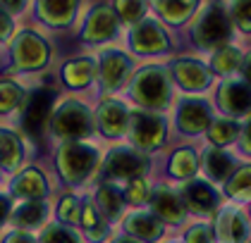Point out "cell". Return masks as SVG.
Here are the masks:
<instances>
[{"mask_svg":"<svg viewBox=\"0 0 251 243\" xmlns=\"http://www.w3.org/2000/svg\"><path fill=\"white\" fill-rule=\"evenodd\" d=\"M50 127H53V133L60 136V138L79 141V138L91 136L94 114L79 100H65V103L58 105V110L50 114Z\"/></svg>","mask_w":251,"mask_h":243,"instance_id":"3957f363","label":"cell"},{"mask_svg":"<svg viewBox=\"0 0 251 243\" xmlns=\"http://www.w3.org/2000/svg\"><path fill=\"white\" fill-rule=\"evenodd\" d=\"M79 222L84 226L86 236L91 239V243H100L103 236L108 234V226H105V222H103V217H100V212L96 210L94 203H86L84 205L81 215H79Z\"/></svg>","mask_w":251,"mask_h":243,"instance_id":"484cf974","label":"cell"},{"mask_svg":"<svg viewBox=\"0 0 251 243\" xmlns=\"http://www.w3.org/2000/svg\"><path fill=\"white\" fill-rule=\"evenodd\" d=\"M50 108H53V93L50 91H36L26 98L24 112H22V127L29 133H41L43 127L50 119Z\"/></svg>","mask_w":251,"mask_h":243,"instance_id":"30bf717a","label":"cell"},{"mask_svg":"<svg viewBox=\"0 0 251 243\" xmlns=\"http://www.w3.org/2000/svg\"><path fill=\"white\" fill-rule=\"evenodd\" d=\"M41 243H79V241H77V236H75L70 229L53 224V226H48V229L43 231Z\"/></svg>","mask_w":251,"mask_h":243,"instance_id":"d590c367","label":"cell"},{"mask_svg":"<svg viewBox=\"0 0 251 243\" xmlns=\"http://www.w3.org/2000/svg\"><path fill=\"white\" fill-rule=\"evenodd\" d=\"M24 93L22 86H17L15 81H0V114L15 110L17 105H22Z\"/></svg>","mask_w":251,"mask_h":243,"instance_id":"d6a6232c","label":"cell"},{"mask_svg":"<svg viewBox=\"0 0 251 243\" xmlns=\"http://www.w3.org/2000/svg\"><path fill=\"white\" fill-rule=\"evenodd\" d=\"M125 229L134 236L139 243H153L163 236V222L155 217L153 212H134L127 217Z\"/></svg>","mask_w":251,"mask_h":243,"instance_id":"ac0fdd59","label":"cell"},{"mask_svg":"<svg viewBox=\"0 0 251 243\" xmlns=\"http://www.w3.org/2000/svg\"><path fill=\"white\" fill-rule=\"evenodd\" d=\"M46 203L43 200H26V203H20L10 212V220L12 224L17 226H39L43 220H46Z\"/></svg>","mask_w":251,"mask_h":243,"instance_id":"603a6c76","label":"cell"},{"mask_svg":"<svg viewBox=\"0 0 251 243\" xmlns=\"http://www.w3.org/2000/svg\"><path fill=\"white\" fill-rule=\"evenodd\" d=\"M237 136H239V124L234 119H218V122H211V127H208V138L220 150L230 146Z\"/></svg>","mask_w":251,"mask_h":243,"instance_id":"f1b7e54d","label":"cell"},{"mask_svg":"<svg viewBox=\"0 0 251 243\" xmlns=\"http://www.w3.org/2000/svg\"><path fill=\"white\" fill-rule=\"evenodd\" d=\"M129 93L144 108V112L163 110L170 103V74L163 67H144L139 69L129 84Z\"/></svg>","mask_w":251,"mask_h":243,"instance_id":"6da1fadb","label":"cell"},{"mask_svg":"<svg viewBox=\"0 0 251 243\" xmlns=\"http://www.w3.org/2000/svg\"><path fill=\"white\" fill-rule=\"evenodd\" d=\"M218 105L232 117L251 112V88L244 81H225L218 91Z\"/></svg>","mask_w":251,"mask_h":243,"instance_id":"9a60e30c","label":"cell"},{"mask_svg":"<svg viewBox=\"0 0 251 243\" xmlns=\"http://www.w3.org/2000/svg\"><path fill=\"white\" fill-rule=\"evenodd\" d=\"M12 17H10V12L0 5V41H5V38L12 36Z\"/></svg>","mask_w":251,"mask_h":243,"instance_id":"ab89813d","label":"cell"},{"mask_svg":"<svg viewBox=\"0 0 251 243\" xmlns=\"http://www.w3.org/2000/svg\"><path fill=\"white\" fill-rule=\"evenodd\" d=\"M129 45L136 55H158V53H165L170 48V38L165 34V29L153 22V19H146L141 24H136L129 34Z\"/></svg>","mask_w":251,"mask_h":243,"instance_id":"52a82bcc","label":"cell"},{"mask_svg":"<svg viewBox=\"0 0 251 243\" xmlns=\"http://www.w3.org/2000/svg\"><path fill=\"white\" fill-rule=\"evenodd\" d=\"M96 200H98V210H100L105 217H110V220L120 217L122 210H125V198H122V193H120L113 184H103V186L98 188Z\"/></svg>","mask_w":251,"mask_h":243,"instance_id":"d4e9b609","label":"cell"},{"mask_svg":"<svg viewBox=\"0 0 251 243\" xmlns=\"http://www.w3.org/2000/svg\"><path fill=\"white\" fill-rule=\"evenodd\" d=\"M146 169V157L134 148H117L105 160V174L113 179H136Z\"/></svg>","mask_w":251,"mask_h":243,"instance_id":"9c48e42d","label":"cell"},{"mask_svg":"<svg viewBox=\"0 0 251 243\" xmlns=\"http://www.w3.org/2000/svg\"><path fill=\"white\" fill-rule=\"evenodd\" d=\"M149 196H151L149 184H146L141 177H136V179H129V181H127V188H125V198H127L132 205H144V203L149 200Z\"/></svg>","mask_w":251,"mask_h":243,"instance_id":"836d02e7","label":"cell"},{"mask_svg":"<svg viewBox=\"0 0 251 243\" xmlns=\"http://www.w3.org/2000/svg\"><path fill=\"white\" fill-rule=\"evenodd\" d=\"M132 72V60L125 55V53H117V50H108L100 55V67H98V76H100V84L105 91H117L127 76Z\"/></svg>","mask_w":251,"mask_h":243,"instance_id":"7c38bea8","label":"cell"},{"mask_svg":"<svg viewBox=\"0 0 251 243\" xmlns=\"http://www.w3.org/2000/svg\"><path fill=\"white\" fill-rule=\"evenodd\" d=\"M22 162V143L20 138L7 129H0V165L15 169Z\"/></svg>","mask_w":251,"mask_h":243,"instance_id":"4316f807","label":"cell"},{"mask_svg":"<svg viewBox=\"0 0 251 243\" xmlns=\"http://www.w3.org/2000/svg\"><path fill=\"white\" fill-rule=\"evenodd\" d=\"M117 34V15L110 5H96L86 19H84V31L81 36L89 43H100Z\"/></svg>","mask_w":251,"mask_h":243,"instance_id":"ba28073f","label":"cell"},{"mask_svg":"<svg viewBox=\"0 0 251 243\" xmlns=\"http://www.w3.org/2000/svg\"><path fill=\"white\" fill-rule=\"evenodd\" d=\"M12 193L20 196V198H24V200H41V198L48 193L46 177L34 167L24 169L20 177L12 181Z\"/></svg>","mask_w":251,"mask_h":243,"instance_id":"ffe728a7","label":"cell"},{"mask_svg":"<svg viewBox=\"0 0 251 243\" xmlns=\"http://www.w3.org/2000/svg\"><path fill=\"white\" fill-rule=\"evenodd\" d=\"M242 141H244V148L251 153V117H249V122L244 124V131H242Z\"/></svg>","mask_w":251,"mask_h":243,"instance_id":"ee69618b","label":"cell"},{"mask_svg":"<svg viewBox=\"0 0 251 243\" xmlns=\"http://www.w3.org/2000/svg\"><path fill=\"white\" fill-rule=\"evenodd\" d=\"M173 74L177 79V84L184 91H189V93L206 91L213 81L211 69L203 62H199V60H177L173 65Z\"/></svg>","mask_w":251,"mask_h":243,"instance_id":"8fae6325","label":"cell"},{"mask_svg":"<svg viewBox=\"0 0 251 243\" xmlns=\"http://www.w3.org/2000/svg\"><path fill=\"white\" fill-rule=\"evenodd\" d=\"M203 165H206L208 177L215 179V181H225V179L230 177L232 167H234L232 157L220 148H208L206 150V155H203Z\"/></svg>","mask_w":251,"mask_h":243,"instance_id":"cb8c5ba5","label":"cell"},{"mask_svg":"<svg viewBox=\"0 0 251 243\" xmlns=\"http://www.w3.org/2000/svg\"><path fill=\"white\" fill-rule=\"evenodd\" d=\"M149 198H151V207H153V212L158 215V217H160V220H165V222H173V224L184 222L187 207H184L182 198L175 193L173 188H168V186L155 188Z\"/></svg>","mask_w":251,"mask_h":243,"instance_id":"2e32d148","label":"cell"},{"mask_svg":"<svg viewBox=\"0 0 251 243\" xmlns=\"http://www.w3.org/2000/svg\"><path fill=\"white\" fill-rule=\"evenodd\" d=\"M62 79H65V84L72 86V88H84V86H89V84L96 79V62L89 60V57L70 60V62L62 67Z\"/></svg>","mask_w":251,"mask_h":243,"instance_id":"44dd1931","label":"cell"},{"mask_svg":"<svg viewBox=\"0 0 251 243\" xmlns=\"http://www.w3.org/2000/svg\"><path fill=\"white\" fill-rule=\"evenodd\" d=\"M194 2H155V10H160V15L173 24L189 19L194 15Z\"/></svg>","mask_w":251,"mask_h":243,"instance_id":"1f68e13d","label":"cell"},{"mask_svg":"<svg viewBox=\"0 0 251 243\" xmlns=\"http://www.w3.org/2000/svg\"><path fill=\"white\" fill-rule=\"evenodd\" d=\"M218 239L223 243H244L249 239V222L237 207H227V210L220 212Z\"/></svg>","mask_w":251,"mask_h":243,"instance_id":"e0dca14e","label":"cell"},{"mask_svg":"<svg viewBox=\"0 0 251 243\" xmlns=\"http://www.w3.org/2000/svg\"><path fill=\"white\" fill-rule=\"evenodd\" d=\"M230 10V19H234V24L242 31H251V2H234Z\"/></svg>","mask_w":251,"mask_h":243,"instance_id":"8d00e7d4","label":"cell"},{"mask_svg":"<svg viewBox=\"0 0 251 243\" xmlns=\"http://www.w3.org/2000/svg\"><path fill=\"white\" fill-rule=\"evenodd\" d=\"M113 243H139V241H134V239H117V241H113Z\"/></svg>","mask_w":251,"mask_h":243,"instance_id":"bcb514c9","label":"cell"},{"mask_svg":"<svg viewBox=\"0 0 251 243\" xmlns=\"http://www.w3.org/2000/svg\"><path fill=\"white\" fill-rule=\"evenodd\" d=\"M187 243H213V229L208 224H194L187 234H184Z\"/></svg>","mask_w":251,"mask_h":243,"instance_id":"f35d334b","label":"cell"},{"mask_svg":"<svg viewBox=\"0 0 251 243\" xmlns=\"http://www.w3.org/2000/svg\"><path fill=\"white\" fill-rule=\"evenodd\" d=\"M177 127L182 133H201L211 127V108L203 100H184L177 110Z\"/></svg>","mask_w":251,"mask_h":243,"instance_id":"4fadbf2b","label":"cell"},{"mask_svg":"<svg viewBox=\"0 0 251 243\" xmlns=\"http://www.w3.org/2000/svg\"><path fill=\"white\" fill-rule=\"evenodd\" d=\"M242 60H244V55L239 53V48H234V45H225V48L215 50L211 65H213V69H215V72L227 74V72H234V69H239V67H242Z\"/></svg>","mask_w":251,"mask_h":243,"instance_id":"f546056e","label":"cell"},{"mask_svg":"<svg viewBox=\"0 0 251 243\" xmlns=\"http://www.w3.org/2000/svg\"><path fill=\"white\" fill-rule=\"evenodd\" d=\"M12 207H10V198L7 196H0V226L5 224V220L10 217Z\"/></svg>","mask_w":251,"mask_h":243,"instance_id":"b9f144b4","label":"cell"},{"mask_svg":"<svg viewBox=\"0 0 251 243\" xmlns=\"http://www.w3.org/2000/svg\"><path fill=\"white\" fill-rule=\"evenodd\" d=\"M129 117L132 112L127 110V105L125 103H120V100H103L100 105H98V112H96V119H98V127L100 131L105 133V136H122L127 127H129Z\"/></svg>","mask_w":251,"mask_h":243,"instance_id":"5bb4252c","label":"cell"},{"mask_svg":"<svg viewBox=\"0 0 251 243\" xmlns=\"http://www.w3.org/2000/svg\"><path fill=\"white\" fill-rule=\"evenodd\" d=\"M79 215H81V210H79L77 198H75V196H65V198L60 200V205H58L60 222H65V224H77Z\"/></svg>","mask_w":251,"mask_h":243,"instance_id":"e575fe53","label":"cell"},{"mask_svg":"<svg viewBox=\"0 0 251 243\" xmlns=\"http://www.w3.org/2000/svg\"><path fill=\"white\" fill-rule=\"evenodd\" d=\"M115 15H120V17L125 19V22H139V19L144 17V2H115Z\"/></svg>","mask_w":251,"mask_h":243,"instance_id":"74e56055","label":"cell"},{"mask_svg":"<svg viewBox=\"0 0 251 243\" xmlns=\"http://www.w3.org/2000/svg\"><path fill=\"white\" fill-rule=\"evenodd\" d=\"M98 165V150L94 146L79 143V141H65L58 150V169L67 184H81L86 181Z\"/></svg>","mask_w":251,"mask_h":243,"instance_id":"7a4b0ae2","label":"cell"},{"mask_svg":"<svg viewBox=\"0 0 251 243\" xmlns=\"http://www.w3.org/2000/svg\"><path fill=\"white\" fill-rule=\"evenodd\" d=\"M232 38V19L230 12H225L220 5L206 7V12L199 17L194 29V41L203 50H220L230 43Z\"/></svg>","mask_w":251,"mask_h":243,"instance_id":"277c9868","label":"cell"},{"mask_svg":"<svg viewBox=\"0 0 251 243\" xmlns=\"http://www.w3.org/2000/svg\"><path fill=\"white\" fill-rule=\"evenodd\" d=\"M12 57H15V65L20 69H26V72H34V69H41L48 57H50V50L46 45V41L34 34V31H22L20 36L15 38V45H12Z\"/></svg>","mask_w":251,"mask_h":243,"instance_id":"8992f818","label":"cell"},{"mask_svg":"<svg viewBox=\"0 0 251 243\" xmlns=\"http://www.w3.org/2000/svg\"><path fill=\"white\" fill-rule=\"evenodd\" d=\"M5 243H36V239L29 236L26 231H12V234L5 239Z\"/></svg>","mask_w":251,"mask_h":243,"instance_id":"60d3db41","label":"cell"},{"mask_svg":"<svg viewBox=\"0 0 251 243\" xmlns=\"http://www.w3.org/2000/svg\"><path fill=\"white\" fill-rule=\"evenodd\" d=\"M36 10L43 22L53 26H65L77 15V2H39Z\"/></svg>","mask_w":251,"mask_h":243,"instance_id":"7402d4cb","label":"cell"},{"mask_svg":"<svg viewBox=\"0 0 251 243\" xmlns=\"http://www.w3.org/2000/svg\"><path fill=\"white\" fill-rule=\"evenodd\" d=\"M182 193H184L182 203H187V207L199 215H208L218 207V193L206 181H187Z\"/></svg>","mask_w":251,"mask_h":243,"instance_id":"d6986e66","label":"cell"},{"mask_svg":"<svg viewBox=\"0 0 251 243\" xmlns=\"http://www.w3.org/2000/svg\"><path fill=\"white\" fill-rule=\"evenodd\" d=\"M129 138L136 148L144 150H153L160 148L163 141H165V119L155 112H144V110H136L129 117Z\"/></svg>","mask_w":251,"mask_h":243,"instance_id":"5b68a950","label":"cell"},{"mask_svg":"<svg viewBox=\"0 0 251 243\" xmlns=\"http://www.w3.org/2000/svg\"><path fill=\"white\" fill-rule=\"evenodd\" d=\"M242 72H244V79H247L244 84L251 88V55H247L244 60H242Z\"/></svg>","mask_w":251,"mask_h":243,"instance_id":"7bdbcfd3","label":"cell"},{"mask_svg":"<svg viewBox=\"0 0 251 243\" xmlns=\"http://www.w3.org/2000/svg\"><path fill=\"white\" fill-rule=\"evenodd\" d=\"M225 191H227V196H232V198H247V196H251V165L237 169L227 179Z\"/></svg>","mask_w":251,"mask_h":243,"instance_id":"4dcf8cb0","label":"cell"},{"mask_svg":"<svg viewBox=\"0 0 251 243\" xmlns=\"http://www.w3.org/2000/svg\"><path fill=\"white\" fill-rule=\"evenodd\" d=\"M2 7H5V10H22L24 5H22V2H5Z\"/></svg>","mask_w":251,"mask_h":243,"instance_id":"f6af8a7d","label":"cell"},{"mask_svg":"<svg viewBox=\"0 0 251 243\" xmlns=\"http://www.w3.org/2000/svg\"><path fill=\"white\" fill-rule=\"evenodd\" d=\"M196 169H199V160H196V153L192 148H179L173 153V157H170V174L173 177L189 179Z\"/></svg>","mask_w":251,"mask_h":243,"instance_id":"83f0119b","label":"cell"}]
</instances>
